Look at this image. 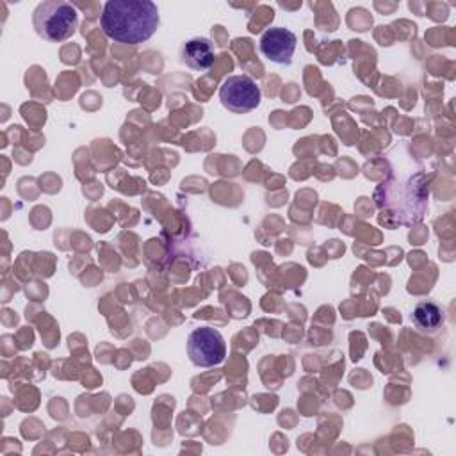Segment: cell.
<instances>
[{
    "instance_id": "6da1fadb",
    "label": "cell",
    "mask_w": 456,
    "mask_h": 456,
    "mask_svg": "<svg viewBox=\"0 0 456 456\" xmlns=\"http://www.w3.org/2000/svg\"><path fill=\"white\" fill-rule=\"evenodd\" d=\"M159 23V7L150 0H109L100 16L103 34L123 45L148 41L157 32Z\"/></svg>"
},
{
    "instance_id": "7a4b0ae2",
    "label": "cell",
    "mask_w": 456,
    "mask_h": 456,
    "mask_svg": "<svg viewBox=\"0 0 456 456\" xmlns=\"http://www.w3.org/2000/svg\"><path fill=\"white\" fill-rule=\"evenodd\" d=\"M32 23L39 37L50 43H61L73 36L78 25V11L69 2L46 0L34 9Z\"/></svg>"
},
{
    "instance_id": "3957f363",
    "label": "cell",
    "mask_w": 456,
    "mask_h": 456,
    "mask_svg": "<svg viewBox=\"0 0 456 456\" xmlns=\"http://www.w3.org/2000/svg\"><path fill=\"white\" fill-rule=\"evenodd\" d=\"M187 356L196 367H216L226 358L224 337L210 326L194 328L187 337Z\"/></svg>"
},
{
    "instance_id": "277c9868",
    "label": "cell",
    "mask_w": 456,
    "mask_h": 456,
    "mask_svg": "<svg viewBox=\"0 0 456 456\" xmlns=\"http://www.w3.org/2000/svg\"><path fill=\"white\" fill-rule=\"evenodd\" d=\"M219 100L224 109L235 114H246L260 105L262 89L248 75H230L219 87Z\"/></svg>"
},
{
    "instance_id": "5b68a950",
    "label": "cell",
    "mask_w": 456,
    "mask_h": 456,
    "mask_svg": "<svg viewBox=\"0 0 456 456\" xmlns=\"http://www.w3.org/2000/svg\"><path fill=\"white\" fill-rule=\"evenodd\" d=\"M297 37L285 27H271L260 36V52L265 59L276 64H289L292 61Z\"/></svg>"
},
{
    "instance_id": "8992f818",
    "label": "cell",
    "mask_w": 456,
    "mask_h": 456,
    "mask_svg": "<svg viewBox=\"0 0 456 456\" xmlns=\"http://www.w3.org/2000/svg\"><path fill=\"white\" fill-rule=\"evenodd\" d=\"M180 57L182 61L196 71H207L216 59V50L214 45L210 43V39L207 37H191L187 39L182 48H180Z\"/></svg>"
},
{
    "instance_id": "52a82bcc",
    "label": "cell",
    "mask_w": 456,
    "mask_h": 456,
    "mask_svg": "<svg viewBox=\"0 0 456 456\" xmlns=\"http://www.w3.org/2000/svg\"><path fill=\"white\" fill-rule=\"evenodd\" d=\"M411 322L422 333H433L444 322L442 308L433 301H420L411 312Z\"/></svg>"
}]
</instances>
